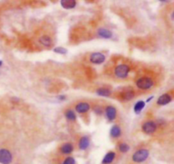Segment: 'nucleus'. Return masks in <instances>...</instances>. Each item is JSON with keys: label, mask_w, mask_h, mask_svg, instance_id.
<instances>
[{"label": "nucleus", "mask_w": 174, "mask_h": 164, "mask_svg": "<svg viewBox=\"0 0 174 164\" xmlns=\"http://www.w3.org/2000/svg\"><path fill=\"white\" fill-rule=\"evenodd\" d=\"M105 61V55L102 53L96 52L90 55V61L94 64H102Z\"/></svg>", "instance_id": "423d86ee"}, {"label": "nucleus", "mask_w": 174, "mask_h": 164, "mask_svg": "<svg viewBox=\"0 0 174 164\" xmlns=\"http://www.w3.org/2000/svg\"><path fill=\"white\" fill-rule=\"evenodd\" d=\"M97 94H98L99 95H100V96L108 97V96L111 95V92H110V90H109L108 88H99L98 90H97Z\"/></svg>", "instance_id": "6ab92c4d"}, {"label": "nucleus", "mask_w": 174, "mask_h": 164, "mask_svg": "<svg viewBox=\"0 0 174 164\" xmlns=\"http://www.w3.org/2000/svg\"><path fill=\"white\" fill-rule=\"evenodd\" d=\"M62 164H76V161L72 157H66L65 160L63 161Z\"/></svg>", "instance_id": "5701e85b"}, {"label": "nucleus", "mask_w": 174, "mask_h": 164, "mask_svg": "<svg viewBox=\"0 0 174 164\" xmlns=\"http://www.w3.org/2000/svg\"><path fill=\"white\" fill-rule=\"evenodd\" d=\"M59 99H60V100H65V96H59Z\"/></svg>", "instance_id": "393cba45"}, {"label": "nucleus", "mask_w": 174, "mask_h": 164, "mask_svg": "<svg viewBox=\"0 0 174 164\" xmlns=\"http://www.w3.org/2000/svg\"><path fill=\"white\" fill-rule=\"evenodd\" d=\"M172 100V97L170 95H167V94H164V95H160L158 100H157V104L160 106H165L168 103L171 102Z\"/></svg>", "instance_id": "1a4fd4ad"}, {"label": "nucleus", "mask_w": 174, "mask_h": 164, "mask_svg": "<svg viewBox=\"0 0 174 164\" xmlns=\"http://www.w3.org/2000/svg\"><path fill=\"white\" fill-rule=\"evenodd\" d=\"M134 97V92L133 90H126L120 95V98L123 100H130Z\"/></svg>", "instance_id": "4468645a"}, {"label": "nucleus", "mask_w": 174, "mask_h": 164, "mask_svg": "<svg viewBox=\"0 0 174 164\" xmlns=\"http://www.w3.org/2000/svg\"><path fill=\"white\" fill-rule=\"evenodd\" d=\"M13 161L11 152L7 149H0V163L10 164Z\"/></svg>", "instance_id": "7ed1b4c3"}, {"label": "nucleus", "mask_w": 174, "mask_h": 164, "mask_svg": "<svg viewBox=\"0 0 174 164\" xmlns=\"http://www.w3.org/2000/svg\"><path fill=\"white\" fill-rule=\"evenodd\" d=\"M65 117L68 119V120H71V121H75L76 120V114L74 113L72 110H68V111H66L65 113Z\"/></svg>", "instance_id": "aec40b11"}, {"label": "nucleus", "mask_w": 174, "mask_h": 164, "mask_svg": "<svg viewBox=\"0 0 174 164\" xmlns=\"http://www.w3.org/2000/svg\"><path fill=\"white\" fill-rule=\"evenodd\" d=\"M121 134H122L121 128L117 125H114L111 128V129H110V135L112 136L113 138H118L121 135Z\"/></svg>", "instance_id": "f3484780"}, {"label": "nucleus", "mask_w": 174, "mask_h": 164, "mask_svg": "<svg viewBox=\"0 0 174 164\" xmlns=\"http://www.w3.org/2000/svg\"><path fill=\"white\" fill-rule=\"evenodd\" d=\"M142 129H143V131L145 132V134H148V135L153 134V133L156 130V123H154L152 121L146 122V123L143 124Z\"/></svg>", "instance_id": "39448f33"}, {"label": "nucleus", "mask_w": 174, "mask_h": 164, "mask_svg": "<svg viewBox=\"0 0 174 164\" xmlns=\"http://www.w3.org/2000/svg\"><path fill=\"white\" fill-rule=\"evenodd\" d=\"M129 149H130V147L126 143H122V144L119 145V150L121 152H122V153H125V152L128 151Z\"/></svg>", "instance_id": "412c9836"}, {"label": "nucleus", "mask_w": 174, "mask_h": 164, "mask_svg": "<svg viewBox=\"0 0 174 164\" xmlns=\"http://www.w3.org/2000/svg\"><path fill=\"white\" fill-rule=\"evenodd\" d=\"M145 101H142V100H139L138 102L135 104L134 106V111L136 113H139L142 110L145 108Z\"/></svg>", "instance_id": "a211bd4d"}, {"label": "nucleus", "mask_w": 174, "mask_h": 164, "mask_svg": "<svg viewBox=\"0 0 174 164\" xmlns=\"http://www.w3.org/2000/svg\"><path fill=\"white\" fill-rule=\"evenodd\" d=\"M172 18L174 20V12H173V13H172Z\"/></svg>", "instance_id": "bb28decb"}, {"label": "nucleus", "mask_w": 174, "mask_h": 164, "mask_svg": "<svg viewBox=\"0 0 174 164\" xmlns=\"http://www.w3.org/2000/svg\"><path fill=\"white\" fill-rule=\"evenodd\" d=\"M152 99H153V96H151V97H150V98L148 99V100H147V102H149V101H150V100H152Z\"/></svg>", "instance_id": "a878e982"}, {"label": "nucleus", "mask_w": 174, "mask_h": 164, "mask_svg": "<svg viewBox=\"0 0 174 164\" xmlns=\"http://www.w3.org/2000/svg\"><path fill=\"white\" fill-rule=\"evenodd\" d=\"M136 85L138 86V88L140 89H149L154 85V82L151 78L147 77H140L137 82Z\"/></svg>", "instance_id": "f03ea898"}, {"label": "nucleus", "mask_w": 174, "mask_h": 164, "mask_svg": "<svg viewBox=\"0 0 174 164\" xmlns=\"http://www.w3.org/2000/svg\"><path fill=\"white\" fill-rule=\"evenodd\" d=\"M54 52L60 54V55H65L67 53V49L63 47H57L54 49Z\"/></svg>", "instance_id": "4be33fe9"}, {"label": "nucleus", "mask_w": 174, "mask_h": 164, "mask_svg": "<svg viewBox=\"0 0 174 164\" xmlns=\"http://www.w3.org/2000/svg\"><path fill=\"white\" fill-rule=\"evenodd\" d=\"M130 68L127 65H119L116 67L115 69V74L117 77L120 78H124V77H127L128 73H129Z\"/></svg>", "instance_id": "20e7f679"}, {"label": "nucleus", "mask_w": 174, "mask_h": 164, "mask_svg": "<svg viewBox=\"0 0 174 164\" xmlns=\"http://www.w3.org/2000/svg\"><path fill=\"white\" fill-rule=\"evenodd\" d=\"M90 109L89 104L87 102H81L78 103L76 106V111L79 113H85Z\"/></svg>", "instance_id": "6e6552de"}, {"label": "nucleus", "mask_w": 174, "mask_h": 164, "mask_svg": "<svg viewBox=\"0 0 174 164\" xmlns=\"http://www.w3.org/2000/svg\"><path fill=\"white\" fill-rule=\"evenodd\" d=\"M149 150L146 149H140L138 150L136 152L133 153L132 159L136 163H141L143 162H145L148 157H149Z\"/></svg>", "instance_id": "f257e3e1"}, {"label": "nucleus", "mask_w": 174, "mask_h": 164, "mask_svg": "<svg viewBox=\"0 0 174 164\" xmlns=\"http://www.w3.org/2000/svg\"><path fill=\"white\" fill-rule=\"evenodd\" d=\"M60 4L64 9L66 10H71L75 8L76 4V2L75 0H61L60 1Z\"/></svg>", "instance_id": "9b49d317"}, {"label": "nucleus", "mask_w": 174, "mask_h": 164, "mask_svg": "<svg viewBox=\"0 0 174 164\" xmlns=\"http://www.w3.org/2000/svg\"><path fill=\"white\" fill-rule=\"evenodd\" d=\"M106 111V116H107V118L109 119L110 121H113L116 117V109L114 107V106H107V108L105 110Z\"/></svg>", "instance_id": "0eeeda50"}, {"label": "nucleus", "mask_w": 174, "mask_h": 164, "mask_svg": "<svg viewBox=\"0 0 174 164\" xmlns=\"http://www.w3.org/2000/svg\"><path fill=\"white\" fill-rule=\"evenodd\" d=\"M2 65H3V61H0V66H2Z\"/></svg>", "instance_id": "cd10ccee"}, {"label": "nucleus", "mask_w": 174, "mask_h": 164, "mask_svg": "<svg viewBox=\"0 0 174 164\" xmlns=\"http://www.w3.org/2000/svg\"><path fill=\"white\" fill-rule=\"evenodd\" d=\"M39 42L43 44V45L46 46V47H50L51 44H52V39H51L49 37L46 36V35L40 37Z\"/></svg>", "instance_id": "dca6fc26"}, {"label": "nucleus", "mask_w": 174, "mask_h": 164, "mask_svg": "<svg viewBox=\"0 0 174 164\" xmlns=\"http://www.w3.org/2000/svg\"><path fill=\"white\" fill-rule=\"evenodd\" d=\"M89 143H90V141H89V138L87 136L82 137L79 141V145H78L79 149L83 150H86L88 147V146H89Z\"/></svg>", "instance_id": "f8f14e48"}, {"label": "nucleus", "mask_w": 174, "mask_h": 164, "mask_svg": "<svg viewBox=\"0 0 174 164\" xmlns=\"http://www.w3.org/2000/svg\"><path fill=\"white\" fill-rule=\"evenodd\" d=\"M116 158V153L113 151H110L105 155L103 160H102V164H110L112 163Z\"/></svg>", "instance_id": "9d476101"}, {"label": "nucleus", "mask_w": 174, "mask_h": 164, "mask_svg": "<svg viewBox=\"0 0 174 164\" xmlns=\"http://www.w3.org/2000/svg\"><path fill=\"white\" fill-rule=\"evenodd\" d=\"M95 112L98 113V114H101L102 113L101 107H99V106H96V107L95 108Z\"/></svg>", "instance_id": "b1692460"}, {"label": "nucleus", "mask_w": 174, "mask_h": 164, "mask_svg": "<svg viewBox=\"0 0 174 164\" xmlns=\"http://www.w3.org/2000/svg\"><path fill=\"white\" fill-rule=\"evenodd\" d=\"M98 33L99 36L103 37V38H110L112 37V33L108 29L105 28H100L99 29Z\"/></svg>", "instance_id": "2eb2a0df"}, {"label": "nucleus", "mask_w": 174, "mask_h": 164, "mask_svg": "<svg viewBox=\"0 0 174 164\" xmlns=\"http://www.w3.org/2000/svg\"><path fill=\"white\" fill-rule=\"evenodd\" d=\"M73 146L71 144V143H65L63 146L60 147V152L62 154H71L73 151Z\"/></svg>", "instance_id": "ddd939ff"}]
</instances>
